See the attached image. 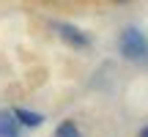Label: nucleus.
Returning a JSON list of instances; mask_svg holds the SVG:
<instances>
[{"instance_id":"1","label":"nucleus","mask_w":148,"mask_h":137,"mask_svg":"<svg viewBox=\"0 0 148 137\" xmlns=\"http://www.w3.org/2000/svg\"><path fill=\"white\" fill-rule=\"evenodd\" d=\"M121 52L126 55L129 60H140L148 55V41L143 38V33L134 30V27H129L126 33L121 36Z\"/></svg>"},{"instance_id":"2","label":"nucleus","mask_w":148,"mask_h":137,"mask_svg":"<svg viewBox=\"0 0 148 137\" xmlns=\"http://www.w3.org/2000/svg\"><path fill=\"white\" fill-rule=\"evenodd\" d=\"M58 33H60L63 41L71 44V47H85V44H88V36H85L79 27H74V25H58Z\"/></svg>"},{"instance_id":"3","label":"nucleus","mask_w":148,"mask_h":137,"mask_svg":"<svg viewBox=\"0 0 148 137\" xmlns=\"http://www.w3.org/2000/svg\"><path fill=\"white\" fill-rule=\"evenodd\" d=\"M19 134V121L14 118V112L0 110V137H16Z\"/></svg>"},{"instance_id":"4","label":"nucleus","mask_w":148,"mask_h":137,"mask_svg":"<svg viewBox=\"0 0 148 137\" xmlns=\"http://www.w3.org/2000/svg\"><path fill=\"white\" fill-rule=\"evenodd\" d=\"M14 118L22 123V126H27V129H36L38 123L44 121V115H38V112H33V110H25V107H16V110H14Z\"/></svg>"},{"instance_id":"5","label":"nucleus","mask_w":148,"mask_h":137,"mask_svg":"<svg viewBox=\"0 0 148 137\" xmlns=\"http://www.w3.org/2000/svg\"><path fill=\"white\" fill-rule=\"evenodd\" d=\"M55 137H82L79 129L74 126V121H63L58 129H55Z\"/></svg>"},{"instance_id":"6","label":"nucleus","mask_w":148,"mask_h":137,"mask_svg":"<svg viewBox=\"0 0 148 137\" xmlns=\"http://www.w3.org/2000/svg\"><path fill=\"white\" fill-rule=\"evenodd\" d=\"M140 137H148V126H145V129H143V134H140Z\"/></svg>"}]
</instances>
